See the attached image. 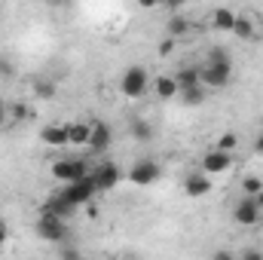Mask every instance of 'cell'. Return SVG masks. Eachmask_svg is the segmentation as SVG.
I'll list each match as a JSON object with an SVG mask.
<instances>
[{
  "instance_id": "6da1fadb",
  "label": "cell",
  "mask_w": 263,
  "mask_h": 260,
  "mask_svg": "<svg viewBox=\"0 0 263 260\" xmlns=\"http://www.w3.org/2000/svg\"><path fill=\"white\" fill-rule=\"evenodd\" d=\"M263 217V193L260 196H245L236 202V208H233V220L239 224V227H257Z\"/></svg>"
},
{
  "instance_id": "7a4b0ae2",
  "label": "cell",
  "mask_w": 263,
  "mask_h": 260,
  "mask_svg": "<svg viewBox=\"0 0 263 260\" xmlns=\"http://www.w3.org/2000/svg\"><path fill=\"white\" fill-rule=\"evenodd\" d=\"M147 89H150V73H147L141 65L126 67V73H123V80H120V92L135 101V98H144Z\"/></svg>"
},
{
  "instance_id": "3957f363",
  "label": "cell",
  "mask_w": 263,
  "mask_h": 260,
  "mask_svg": "<svg viewBox=\"0 0 263 260\" xmlns=\"http://www.w3.org/2000/svg\"><path fill=\"white\" fill-rule=\"evenodd\" d=\"M95 193H98V187H95V178H92V172H89V175H83V178H77V181H70L65 190H62V196H65L73 208H80V205H89Z\"/></svg>"
},
{
  "instance_id": "277c9868",
  "label": "cell",
  "mask_w": 263,
  "mask_h": 260,
  "mask_svg": "<svg viewBox=\"0 0 263 260\" xmlns=\"http://www.w3.org/2000/svg\"><path fill=\"white\" fill-rule=\"evenodd\" d=\"M37 236L43 242H65L67 239V220L59 214H46L40 211V220H37Z\"/></svg>"
},
{
  "instance_id": "5b68a950",
  "label": "cell",
  "mask_w": 263,
  "mask_h": 260,
  "mask_svg": "<svg viewBox=\"0 0 263 260\" xmlns=\"http://www.w3.org/2000/svg\"><path fill=\"white\" fill-rule=\"evenodd\" d=\"M199 169L205 172V175H223V172H230L233 169V153L230 150H220V147H214V150H205V156H202V162H199Z\"/></svg>"
},
{
  "instance_id": "8992f818",
  "label": "cell",
  "mask_w": 263,
  "mask_h": 260,
  "mask_svg": "<svg viewBox=\"0 0 263 260\" xmlns=\"http://www.w3.org/2000/svg\"><path fill=\"white\" fill-rule=\"evenodd\" d=\"M159 175L162 172H159L156 159H138L129 169V184H135V187H150V184L159 181Z\"/></svg>"
},
{
  "instance_id": "52a82bcc",
  "label": "cell",
  "mask_w": 263,
  "mask_h": 260,
  "mask_svg": "<svg viewBox=\"0 0 263 260\" xmlns=\"http://www.w3.org/2000/svg\"><path fill=\"white\" fill-rule=\"evenodd\" d=\"M230 80H233V67L208 65V62H205V67H199V83L205 89H223V86H230Z\"/></svg>"
},
{
  "instance_id": "ba28073f",
  "label": "cell",
  "mask_w": 263,
  "mask_h": 260,
  "mask_svg": "<svg viewBox=\"0 0 263 260\" xmlns=\"http://www.w3.org/2000/svg\"><path fill=\"white\" fill-rule=\"evenodd\" d=\"M52 178L55 181H62V184H70V181H77V178H83V175H89V169H86V162L83 159H59V162H52Z\"/></svg>"
},
{
  "instance_id": "9c48e42d",
  "label": "cell",
  "mask_w": 263,
  "mask_h": 260,
  "mask_svg": "<svg viewBox=\"0 0 263 260\" xmlns=\"http://www.w3.org/2000/svg\"><path fill=\"white\" fill-rule=\"evenodd\" d=\"M92 178H95V187H98V193H104V190H114V187L120 184L123 172H120V165H117V162H101V165L92 172Z\"/></svg>"
},
{
  "instance_id": "30bf717a",
  "label": "cell",
  "mask_w": 263,
  "mask_h": 260,
  "mask_svg": "<svg viewBox=\"0 0 263 260\" xmlns=\"http://www.w3.org/2000/svg\"><path fill=\"white\" fill-rule=\"evenodd\" d=\"M110 144H114V132H110V126H107V123H101V120H95V123H92V135H89V144H86V147H89L92 153H104Z\"/></svg>"
},
{
  "instance_id": "8fae6325",
  "label": "cell",
  "mask_w": 263,
  "mask_h": 260,
  "mask_svg": "<svg viewBox=\"0 0 263 260\" xmlns=\"http://www.w3.org/2000/svg\"><path fill=\"white\" fill-rule=\"evenodd\" d=\"M184 193L193 196V199H202V196L211 193V175H205L202 169L199 172H193L187 181H184Z\"/></svg>"
},
{
  "instance_id": "7c38bea8",
  "label": "cell",
  "mask_w": 263,
  "mask_h": 260,
  "mask_svg": "<svg viewBox=\"0 0 263 260\" xmlns=\"http://www.w3.org/2000/svg\"><path fill=\"white\" fill-rule=\"evenodd\" d=\"M150 89H153L156 98H162V101L178 98V80H175V73H159V77L150 83Z\"/></svg>"
},
{
  "instance_id": "4fadbf2b",
  "label": "cell",
  "mask_w": 263,
  "mask_h": 260,
  "mask_svg": "<svg viewBox=\"0 0 263 260\" xmlns=\"http://www.w3.org/2000/svg\"><path fill=\"white\" fill-rule=\"evenodd\" d=\"M236 22H239V12H233V9H227V6H217V9L211 12V25H214V31H220V34H233Z\"/></svg>"
},
{
  "instance_id": "5bb4252c",
  "label": "cell",
  "mask_w": 263,
  "mask_h": 260,
  "mask_svg": "<svg viewBox=\"0 0 263 260\" xmlns=\"http://www.w3.org/2000/svg\"><path fill=\"white\" fill-rule=\"evenodd\" d=\"M40 141L46 147H67V126H59V123H49L40 129Z\"/></svg>"
},
{
  "instance_id": "9a60e30c",
  "label": "cell",
  "mask_w": 263,
  "mask_h": 260,
  "mask_svg": "<svg viewBox=\"0 0 263 260\" xmlns=\"http://www.w3.org/2000/svg\"><path fill=\"white\" fill-rule=\"evenodd\" d=\"M233 34H236L239 40H245V43H251V40H257V34H260V25L254 22V15H239V22H236V28H233Z\"/></svg>"
},
{
  "instance_id": "2e32d148",
  "label": "cell",
  "mask_w": 263,
  "mask_h": 260,
  "mask_svg": "<svg viewBox=\"0 0 263 260\" xmlns=\"http://www.w3.org/2000/svg\"><path fill=\"white\" fill-rule=\"evenodd\" d=\"M89 135H92V123H67V144L70 147H86L89 144Z\"/></svg>"
},
{
  "instance_id": "e0dca14e",
  "label": "cell",
  "mask_w": 263,
  "mask_h": 260,
  "mask_svg": "<svg viewBox=\"0 0 263 260\" xmlns=\"http://www.w3.org/2000/svg\"><path fill=\"white\" fill-rule=\"evenodd\" d=\"M205 95H208V89L199 83V86H190V89H181L178 92V98H181V104H187V107H199V104H205Z\"/></svg>"
},
{
  "instance_id": "ac0fdd59",
  "label": "cell",
  "mask_w": 263,
  "mask_h": 260,
  "mask_svg": "<svg viewBox=\"0 0 263 260\" xmlns=\"http://www.w3.org/2000/svg\"><path fill=\"white\" fill-rule=\"evenodd\" d=\"M40 211H46V214H59V217H65V220H67V217L73 214V205H70L65 196L59 193V196H52V199H49V202H46Z\"/></svg>"
},
{
  "instance_id": "d6986e66",
  "label": "cell",
  "mask_w": 263,
  "mask_h": 260,
  "mask_svg": "<svg viewBox=\"0 0 263 260\" xmlns=\"http://www.w3.org/2000/svg\"><path fill=\"white\" fill-rule=\"evenodd\" d=\"M175 80H178V92H181V89H190V86H199V67H193V65L181 67V70L175 73Z\"/></svg>"
},
{
  "instance_id": "ffe728a7",
  "label": "cell",
  "mask_w": 263,
  "mask_h": 260,
  "mask_svg": "<svg viewBox=\"0 0 263 260\" xmlns=\"http://www.w3.org/2000/svg\"><path fill=\"white\" fill-rule=\"evenodd\" d=\"M129 132H132V138H138V141H150L153 138V126L147 120H141V117H135L129 123Z\"/></svg>"
},
{
  "instance_id": "44dd1931",
  "label": "cell",
  "mask_w": 263,
  "mask_h": 260,
  "mask_svg": "<svg viewBox=\"0 0 263 260\" xmlns=\"http://www.w3.org/2000/svg\"><path fill=\"white\" fill-rule=\"evenodd\" d=\"M187 31H190V22H187L184 15H178V12H175V15L168 18V37H175V40H178V37H184Z\"/></svg>"
},
{
  "instance_id": "7402d4cb",
  "label": "cell",
  "mask_w": 263,
  "mask_h": 260,
  "mask_svg": "<svg viewBox=\"0 0 263 260\" xmlns=\"http://www.w3.org/2000/svg\"><path fill=\"white\" fill-rule=\"evenodd\" d=\"M242 193L245 196H260L263 193V178H257V175L242 178Z\"/></svg>"
},
{
  "instance_id": "603a6c76",
  "label": "cell",
  "mask_w": 263,
  "mask_h": 260,
  "mask_svg": "<svg viewBox=\"0 0 263 260\" xmlns=\"http://www.w3.org/2000/svg\"><path fill=\"white\" fill-rule=\"evenodd\" d=\"M217 147H220V150H230V153H233V150L239 147V138H236L233 132H223V135L217 138Z\"/></svg>"
},
{
  "instance_id": "cb8c5ba5",
  "label": "cell",
  "mask_w": 263,
  "mask_h": 260,
  "mask_svg": "<svg viewBox=\"0 0 263 260\" xmlns=\"http://www.w3.org/2000/svg\"><path fill=\"white\" fill-rule=\"evenodd\" d=\"M9 114H12V120H28V107L25 104H12Z\"/></svg>"
},
{
  "instance_id": "d4e9b609",
  "label": "cell",
  "mask_w": 263,
  "mask_h": 260,
  "mask_svg": "<svg viewBox=\"0 0 263 260\" xmlns=\"http://www.w3.org/2000/svg\"><path fill=\"white\" fill-rule=\"evenodd\" d=\"M37 95L40 98H52V83H37Z\"/></svg>"
},
{
  "instance_id": "484cf974",
  "label": "cell",
  "mask_w": 263,
  "mask_h": 260,
  "mask_svg": "<svg viewBox=\"0 0 263 260\" xmlns=\"http://www.w3.org/2000/svg\"><path fill=\"white\" fill-rule=\"evenodd\" d=\"M175 43H178V40H175V37H168V40H165V43L159 46V55H168V52L175 49Z\"/></svg>"
},
{
  "instance_id": "4316f807",
  "label": "cell",
  "mask_w": 263,
  "mask_h": 260,
  "mask_svg": "<svg viewBox=\"0 0 263 260\" xmlns=\"http://www.w3.org/2000/svg\"><path fill=\"white\" fill-rule=\"evenodd\" d=\"M165 0H138V6L141 9H156V6H162Z\"/></svg>"
},
{
  "instance_id": "83f0119b",
  "label": "cell",
  "mask_w": 263,
  "mask_h": 260,
  "mask_svg": "<svg viewBox=\"0 0 263 260\" xmlns=\"http://www.w3.org/2000/svg\"><path fill=\"white\" fill-rule=\"evenodd\" d=\"M184 3H187V0H165V6H168V9H172V12H178V9H181V6H184Z\"/></svg>"
},
{
  "instance_id": "f1b7e54d",
  "label": "cell",
  "mask_w": 263,
  "mask_h": 260,
  "mask_svg": "<svg viewBox=\"0 0 263 260\" xmlns=\"http://www.w3.org/2000/svg\"><path fill=\"white\" fill-rule=\"evenodd\" d=\"M6 239H9V227H6V224H3V220H0V245H3V242H6Z\"/></svg>"
},
{
  "instance_id": "f546056e",
  "label": "cell",
  "mask_w": 263,
  "mask_h": 260,
  "mask_svg": "<svg viewBox=\"0 0 263 260\" xmlns=\"http://www.w3.org/2000/svg\"><path fill=\"white\" fill-rule=\"evenodd\" d=\"M6 117H9V107H6V104H3V101H0V126H3V123H6Z\"/></svg>"
},
{
  "instance_id": "4dcf8cb0",
  "label": "cell",
  "mask_w": 263,
  "mask_h": 260,
  "mask_svg": "<svg viewBox=\"0 0 263 260\" xmlns=\"http://www.w3.org/2000/svg\"><path fill=\"white\" fill-rule=\"evenodd\" d=\"M254 153H257V156H263V135L254 141Z\"/></svg>"
},
{
  "instance_id": "1f68e13d",
  "label": "cell",
  "mask_w": 263,
  "mask_h": 260,
  "mask_svg": "<svg viewBox=\"0 0 263 260\" xmlns=\"http://www.w3.org/2000/svg\"><path fill=\"white\" fill-rule=\"evenodd\" d=\"M0 73H12V65H6V62H0Z\"/></svg>"
}]
</instances>
